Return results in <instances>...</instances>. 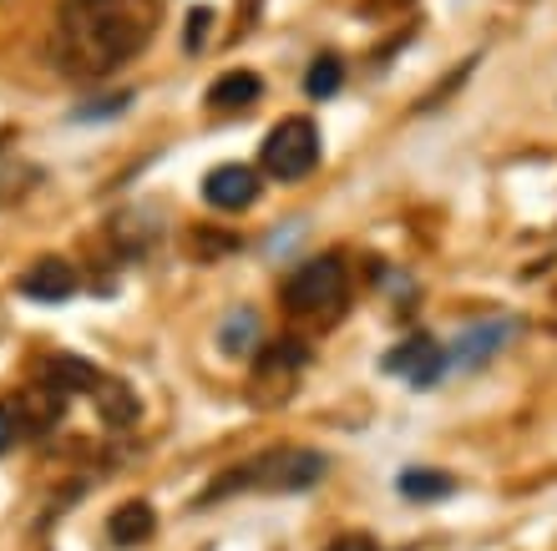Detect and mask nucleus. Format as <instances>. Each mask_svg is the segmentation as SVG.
<instances>
[{"instance_id":"f257e3e1","label":"nucleus","mask_w":557,"mask_h":551,"mask_svg":"<svg viewBox=\"0 0 557 551\" xmlns=\"http://www.w3.org/2000/svg\"><path fill=\"white\" fill-rule=\"evenodd\" d=\"M158 15L162 0H72L61 11L51 57L61 61L66 76L97 82V76L127 66L152 41Z\"/></svg>"},{"instance_id":"f03ea898","label":"nucleus","mask_w":557,"mask_h":551,"mask_svg":"<svg viewBox=\"0 0 557 551\" xmlns=\"http://www.w3.org/2000/svg\"><path fill=\"white\" fill-rule=\"evenodd\" d=\"M278 299H284V314H289V320L320 324L324 329V324H335L339 314H345V304H350V268H345L339 253L305 259L289 278H284Z\"/></svg>"},{"instance_id":"7ed1b4c3","label":"nucleus","mask_w":557,"mask_h":551,"mask_svg":"<svg viewBox=\"0 0 557 551\" xmlns=\"http://www.w3.org/2000/svg\"><path fill=\"white\" fill-rule=\"evenodd\" d=\"M324 476V455L320 450H269V455H253L249 465H238L213 486V491L198 496V506H213L219 496L228 491H305Z\"/></svg>"},{"instance_id":"20e7f679","label":"nucleus","mask_w":557,"mask_h":551,"mask_svg":"<svg viewBox=\"0 0 557 551\" xmlns=\"http://www.w3.org/2000/svg\"><path fill=\"white\" fill-rule=\"evenodd\" d=\"M259 167H264L269 177H278V183L309 177L320 167V127H314L309 116H284V122H274L264 147H259Z\"/></svg>"},{"instance_id":"39448f33","label":"nucleus","mask_w":557,"mask_h":551,"mask_svg":"<svg viewBox=\"0 0 557 551\" xmlns=\"http://www.w3.org/2000/svg\"><path fill=\"white\" fill-rule=\"evenodd\" d=\"M309 364V345L305 339H269L264 349H259V364H253V405H274V400H289L294 379H299V370Z\"/></svg>"},{"instance_id":"423d86ee","label":"nucleus","mask_w":557,"mask_h":551,"mask_svg":"<svg viewBox=\"0 0 557 551\" xmlns=\"http://www.w3.org/2000/svg\"><path fill=\"white\" fill-rule=\"evenodd\" d=\"M385 370L400 379H411L416 390H431L441 375H446V345H436V339H425V334H411L400 349H391L385 354Z\"/></svg>"},{"instance_id":"0eeeda50","label":"nucleus","mask_w":557,"mask_h":551,"mask_svg":"<svg viewBox=\"0 0 557 551\" xmlns=\"http://www.w3.org/2000/svg\"><path fill=\"white\" fill-rule=\"evenodd\" d=\"M259 173H253L249 162H223L213 173L203 177V198L208 208H219V213H244V208L259 203Z\"/></svg>"},{"instance_id":"6e6552de","label":"nucleus","mask_w":557,"mask_h":551,"mask_svg":"<svg viewBox=\"0 0 557 551\" xmlns=\"http://www.w3.org/2000/svg\"><path fill=\"white\" fill-rule=\"evenodd\" d=\"M507 339H517V324L512 320H482L471 324V329H461L446 345V370H476V364H486L492 354H497Z\"/></svg>"},{"instance_id":"1a4fd4ad","label":"nucleus","mask_w":557,"mask_h":551,"mask_svg":"<svg viewBox=\"0 0 557 551\" xmlns=\"http://www.w3.org/2000/svg\"><path fill=\"white\" fill-rule=\"evenodd\" d=\"M76 284H82V274H76L66 259H57V253H51V259H36L26 274H21V293L36 299V304H66L76 293Z\"/></svg>"},{"instance_id":"9d476101","label":"nucleus","mask_w":557,"mask_h":551,"mask_svg":"<svg viewBox=\"0 0 557 551\" xmlns=\"http://www.w3.org/2000/svg\"><path fill=\"white\" fill-rule=\"evenodd\" d=\"M102 370H97V364L91 360H76V354H51V360L41 364V385H51V390L57 395H66V400H72V395H97V385H102Z\"/></svg>"},{"instance_id":"9b49d317","label":"nucleus","mask_w":557,"mask_h":551,"mask_svg":"<svg viewBox=\"0 0 557 551\" xmlns=\"http://www.w3.org/2000/svg\"><path fill=\"white\" fill-rule=\"evenodd\" d=\"M61 410H66V395H57L51 385H30L21 400H15V421L30 436H46L51 425H61Z\"/></svg>"},{"instance_id":"f8f14e48","label":"nucleus","mask_w":557,"mask_h":551,"mask_svg":"<svg viewBox=\"0 0 557 551\" xmlns=\"http://www.w3.org/2000/svg\"><path fill=\"white\" fill-rule=\"evenodd\" d=\"M152 531H158V511L147 506V501H127V506H117L112 522H107V537H112V547H122V551L143 547Z\"/></svg>"},{"instance_id":"ddd939ff","label":"nucleus","mask_w":557,"mask_h":551,"mask_svg":"<svg viewBox=\"0 0 557 551\" xmlns=\"http://www.w3.org/2000/svg\"><path fill=\"white\" fill-rule=\"evenodd\" d=\"M259 97H264V82L253 72H223L219 82L208 87V107H213V112H249Z\"/></svg>"},{"instance_id":"4468645a","label":"nucleus","mask_w":557,"mask_h":551,"mask_svg":"<svg viewBox=\"0 0 557 551\" xmlns=\"http://www.w3.org/2000/svg\"><path fill=\"white\" fill-rule=\"evenodd\" d=\"M91 405H97V415H102L112 430H127V425H137V415H143V405H137V395L127 379H102L97 395H91Z\"/></svg>"},{"instance_id":"2eb2a0df","label":"nucleus","mask_w":557,"mask_h":551,"mask_svg":"<svg viewBox=\"0 0 557 551\" xmlns=\"http://www.w3.org/2000/svg\"><path fill=\"white\" fill-rule=\"evenodd\" d=\"M219 345L223 354H259V314L253 309H234L219 324Z\"/></svg>"},{"instance_id":"dca6fc26","label":"nucleus","mask_w":557,"mask_h":551,"mask_svg":"<svg viewBox=\"0 0 557 551\" xmlns=\"http://www.w3.org/2000/svg\"><path fill=\"white\" fill-rule=\"evenodd\" d=\"M400 496H411V501H431V496H451L456 480L441 476V471H406V476L396 480Z\"/></svg>"},{"instance_id":"f3484780","label":"nucleus","mask_w":557,"mask_h":551,"mask_svg":"<svg viewBox=\"0 0 557 551\" xmlns=\"http://www.w3.org/2000/svg\"><path fill=\"white\" fill-rule=\"evenodd\" d=\"M339 82H345V61H339V57H320V61H314V66L305 72V91L314 97V102L335 97Z\"/></svg>"},{"instance_id":"a211bd4d","label":"nucleus","mask_w":557,"mask_h":551,"mask_svg":"<svg viewBox=\"0 0 557 551\" xmlns=\"http://www.w3.org/2000/svg\"><path fill=\"white\" fill-rule=\"evenodd\" d=\"M36 167H26V162H15L11 152H5V147H0V208L5 203H15V198H21V192L30 188V183H36Z\"/></svg>"},{"instance_id":"6ab92c4d","label":"nucleus","mask_w":557,"mask_h":551,"mask_svg":"<svg viewBox=\"0 0 557 551\" xmlns=\"http://www.w3.org/2000/svg\"><path fill=\"white\" fill-rule=\"evenodd\" d=\"M208 26H213V11H208V5H198V11L188 15V36H183V46H188V51H203Z\"/></svg>"},{"instance_id":"aec40b11","label":"nucleus","mask_w":557,"mask_h":551,"mask_svg":"<svg viewBox=\"0 0 557 551\" xmlns=\"http://www.w3.org/2000/svg\"><path fill=\"white\" fill-rule=\"evenodd\" d=\"M127 102H133V97H102L97 107H76V122H97V116H112V112H122Z\"/></svg>"},{"instance_id":"412c9836","label":"nucleus","mask_w":557,"mask_h":551,"mask_svg":"<svg viewBox=\"0 0 557 551\" xmlns=\"http://www.w3.org/2000/svg\"><path fill=\"white\" fill-rule=\"evenodd\" d=\"M21 436V421H15V405H0V450H11Z\"/></svg>"},{"instance_id":"4be33fe9","label":"nucleus","mask_w":557,"mask_h":551,"mask_svg":"<svg viewBox=\"0 0 557 551\" xmlns=\"http://www.w3.org/2000/svg\"><path fill=\"white\" fill-rule=\"evenodd\" d=\"M330 551H375V541H335Z\"/></svg>"}]
</instances>
